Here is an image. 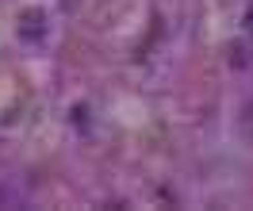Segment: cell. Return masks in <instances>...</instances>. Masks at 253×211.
<instances>
[{
    "mask_svg": "<svg viewBox=\"0 0 253 211\" xmlns=\"http://www.w3.org/2000/svg\"><path fill=\"white\" fill-rule=\"evenodd\" d=\"M246 31L253 35V8H250V12H246Z\"/></svg>",
    "mask_w": 253,
    "mask_h": 211,
    "instance_id": "obj_2",
    "label": "cell"
},
{
    "mask_svg": "<svg viewBox=\"0 0 253 211\" xmlns=\"http://www.w3.org/2000/svg\"><path fill=\"white\" fill-rule=\"evenodd\" d=\"M39 23H42V12H23V31L27 35H42V27H39Z\"/></svg>",
    "mask_w": 253,
    "mask_h": 211,
    "instance_id": "obj_1",
    "label": "cell"
}]
</instances>
